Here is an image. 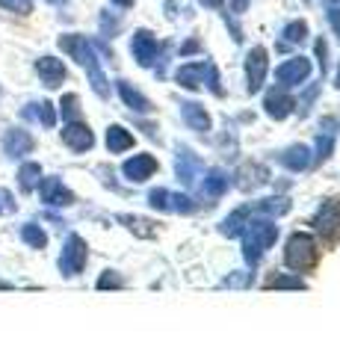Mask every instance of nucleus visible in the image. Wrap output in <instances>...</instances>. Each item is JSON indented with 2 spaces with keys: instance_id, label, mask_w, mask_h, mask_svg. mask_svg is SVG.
<instances>
[{
  "instance_id": "f257e3e1",
  "label": "nucleus",
  "mask_w": 340,
  "mask_h": 355,
  "mask_svg": "<svg viewBox=\"0 0 340 355\" xmlns=\"http://www.w3.org/2000/svg\"><path fill=\"white\" fill-rule=\"evenodd\" d=\"M60 48L65 53H71L74 60H78L86 71H89V80H92V89L101 98L109 95V86H107V77L101 71V65H98V53L92 48V42H86V36H74V33H69V36H60Z\"/></svg>"
},
{
  "instance_id": "f03ea898",
  "label": "nucleus",
  "mask_w": 340,
  "mask_h": 355,
  "mask_svg": "<svg viewBox=\"0 0 340 355\" xmlns=\"http://www.w3.org/2000/svg\"><path fill=\"white\" fill-rule=\"evenodd\" d=\"M278 240V225L267 219H249V225L243 228V258L255 266L260 261V254L267 252L269 246H276Z\"/></svg>"
},
{
  "instance_id": "7ed1b4c3",
  "label": "nucleus",
  "mask_w": 340,
  "mask_h": 355,
  "mask_svg": "<svg viewBox=\"0 0 340 355\" xmlns=\"http://www.w3.org/2000/svg\"><path fill=\"white\" fill-rule=\"evenodd\" d=\"M320 261V249H316V240L311 234H293L284 246V263L296 272H308Z\"/></svg>"
},
{
  "instance_id": "20e7f679",
  "label": "nucleus",
  "mask_w": 340,
  "mask_h": 355,
  "mask_svg": "<svg viewBox=\"0 0 340 355\" xmlns=\"http://www.w3.org/2000/svg\"><path fill=\"white\" fill-rule=\"evenodd\" d=\"M175 80H178V86H184V89H202L204 80H207V86H211L216 95L222 92V86H219V74H216V69L211 62H186V65L178 69Z\"/></svg>"
},
{
  "instance_id": "39448f33",
  "label": "nucleus",
  "mask_w": 340,
  "mask_h": 355,
  "mask_svg": "<svg viewBox=\"0 0 340 355\" xmlns=\"http://www.w3.org/2000/svg\"><path fill=\"white\" fill-rule=\"evenodd\" d=\"M86 258H89V252H86V240L71 234L65 240L62 246V254H60V272L65 279H71V275H80L83 266H86Z\"/></svg>"
},
{
  "instance_id": "423d86ee",
  "label": "nucleus",
  "mask_w": 340,
  "mask_h": 355,
  "mask_svg": "<svg viewBox=\"0 0 340 355\" xmlns=\"http://www.w3.org/2000/svg\"><path fill=\"white\" fill-rule=\"evenodd\" d=\"M267 69H269V53L267 48H251L249 57H246V77H249V92L255 95L258 89L263 86V80H267Z\"/></svg>"
},
{
  "instance_id": "0eeeda50",
  "label": "nucleus",
  "mask_w": 340,
  "mask_h": 355,
  "mask_svg": "<svg viewBox=\"0 0 340 355\" xmlns=\"http://www.w3.org/2000/svg\"><path fill=\"white\" fill-rule=\"evenodd\" d=\"M39 193H42V202H45L48 207L74 205V193L60 181V178H45V181H39Z\"/></svg>"
},
{
  "instance_id": "6e6552de",
  "label": "nucleus",
  "mask_w": 340,
  "mask_h": 355,
  "mask_svg": "<svg viewBox=\"0 0 340 355\" xmlns=\"http://www.w3.org/2000/svg\"><path fill=\"white\" fill-rule=\"evenodd\" d=\"M314 228L323 237H340V202H323V207L314 216Z\"/></svg>"
},
{
  "instance_id": "1a4fd4ad",
  "label": "nucleus",
  "mask_w": 340,
  "mask_h": 355,
  "mask_svg": "<svg viewBox=\"0 0 340 355\" xmlns=\"http://www.w3.org/2000/svg\"><path fill=\"white\" fill-rule=\"evenodd\" d=\"M276 77H278V83H281L284 89H287V86H299V83H305V80L311 77V62L305 60V57L287 60L284 65H278Z\"/></svg>"
},
{
  "instance_id": "9d476101",
  "label": "nucleus",
  "mask_w": 340,
  "mask_h": 355,
  "mask_svg": "<svg viewBox=\"0 0 340 355\" xmlns=\"http://www.w3.org/2000/svg\"><path fill=\"white\" fill-rule=\"evenodd\" d=\"M62 142L71 151L80 154V151H89L95 146V137H92L89 125H83V121H69V125L62 128Z\"/></svg>"
},
{
  "instance_id": "9b49d317",
  "label": "nucleus",
  "mask_w": 340,
  "mask_h": 355,
  "mask_svg": "<svg viewBox=\"0 0 340 355\" xmlns=\"http://www.w3.org/2000/svg\"><path fill=\"white\" fill-rule=\"evenodd\" d=\"M122 172H125L127 181L142 184V181H148V178L157 172V160L151 157V154H134V157H130V160H125Z\"/></svg>"
},
{
  "instance_id": "f8f14e48",
  "label": "nucleus",
  "mask_w": 340,
  "mask_h": 355,
  "mask_svg": "<svg viewBox=\"0 0 340 355\" xmlns=\"http://www.w3.org/2000/svg\"><path fill=\"white\" fill-rule=\"evenodd\" d=\"M130 51H134V60L148 69V65L157 60V39L151 36L148 30H136L134 39H130Z\"/></svg>"
},
{
  "instance_id": "ddd939ff",
  "label": "nucleus",
  "mask_w": 340,
  "mask_h": 355,
  "mask_svg": "<svg viewBox=\"0 0 340 355\" xmlns=\"http://www.w3.org/2000/svg\"><path fill=\"white\" fill-rule=\"evenodd\" d=\"M36 74H39V80L45 83L48 89L62 86V80L69 77L62 60H53V57H39V60H36Z\"/></svg>"
},
{
  "instance_id": "4468645a",
  "label": "nucleus",
  "mask_w": 340,
  "mask_h": 355,
  "mask_svg": "<svg viewBox=\"0 0 340 355\" xmlns=\"http://www.w3.org/2000/svg\"><path fill=\"white\" fill-rule=\"evenodd\" d=\"M33 137L27 130H21V128H12V130H6V137H3V151H6V157H24V154L33 151Z\"/></svg>"
},
{
  "instance_id": "2eb2a0df",
  "label": "nucleus",
  "mask_w": 340,
  "mask_h": 355,
  "mask_svg": "<svg viewBox=\"0 0 340 355\" xmlns=\"http://www.w3.org/2000/svg\"><path fill=\"white\" fill-rule=\"evenodd\" d=\"M263 107H267V113L272 119H287L293 113L296 101H293L287 92H284V89H272V92L267 95V101H263Z\"/></svg>"
},
{
  "instance_id": "dca6fc26",
  "label": "nucleus",
  "mask_w": 340,
  "mask_h": 355,
  "mask_svg": "<svg viewBox=\"0 0 340 355\" xmlns=\"http://www.w3.org/2000/svg\"><path fill=\"white\" fill-rule=\"evenodd\" d=\"M181 116L184 121L190 125V130H199V133H207L211 130V116H207V110L195 101H184L181 104Z\"/></svg>"
},
{
  "instance_id": "f3484780",
  "label": "nucleus",
  "mask_w": 340,
  "mask_h": 355,
  "mask_svg": "<svg viewBox=\"0 0 340 355\" xmlns=\"http://www.w3.org/2000/svg\"><path fill=\"white\" fill-rule=\"evenodd\" d=\"M237 178H240V190H255V187H260V184H267L269 181V172H267V166H258V163H246L243 169L237 172Z\"/></svg>"
},
{
  "instance_id": "a211bd4d",
  "label": "nucleus",
  "mask_w": 340,
  "mask_h": 355,
  "mask_svg": "<svg viewBox=\"0 0 340 355\" xmlns=\"http://www.w3.org/2000/svg\"><path fill=\"white\" fill-rule=\"evenodd\" d=\"M118 95H122V101H125V107H130V110H136V113H148L151 110V101L145 95L139 92V89H134L127 80H118Z\"/></svg>"
},
{
  "instance_id": "6ab92c4d",
  "label": "nucleus",
  "mask_w": 340,
  "mask_h": 355,
  "mask_svg": "<svg viewBox=\"0 0 340 355\" xmlns=\"http://www.w3.org/2000/svg\"><path fill=\"white\" fill-rule=\"evenodd\" d=\"M21 116H24V119H36V121H42L45 128H53V125H57V110H53L51 101L27 104L24 110H21Z\"/></svg>"
},
{
  "instance_id": "aec40b11",
  "label": "nucleus",
  "mask_w": 340,
  "mask_h": 355,
  "mask_svg": "<svg viewBox=\"0 0 340 355\" xmlns=\"http://www.w3.org/2000/svg\"><path fill=\"white\" fill-rule=\"evenodd\" d=\"M278 160H281L284 166H287L290 172H302L305 166L311 163V148H308V146H290L287 151L281 154Z\"/></svg>"
},
{
  "instance_id": "412c9836",
  "label": "nucleus",
  "mask_w": 340,
  "mask_h": 355,
  "mask_svg": "<svg viewBox=\"0 0 340 355\" xmlns=\"http://www.w3.org/2000/svg\"><path fill=\"white\" fill-rule=\"evenodd\" d=\"M107 148L113 151V154H122L127 148H134V133L125 130L122 125H113L107 130Z\"/></svg>"
},
{
  "instance_id": "4be33fe9",
  "label": "nucleus",
  "mask_w": 340,
  "mask_h": 355,
  "mask_svg": "<svg viewBox=\"0 0 340 355\" xmlns=\"http://www.w3.org/2000/svg\"><path fill=\"white\" fill-rule=\"evenodd\" d=\"M228 190V175L222 172V169H211L204 175V181H202V193L207 196V198H219Z\"/></svg>"
},
{
  "instance_id": "5701e85b",
  "label": "nucleus",
  "mask_w": 340,
  "mask_h": 355,
  "mask_svg": "<svg viewBox=\"0 0 340 355\" xmlns=\"http://www.w3.org/2000/svg\"><path fill=\"white\" fill-rule=\"evenodd\" d=\"M249 214H251V205H246V207H237L231 216H228L222 225H219V231H222V234H228V237H237V234H243V228L249 225Z\"/></svg>"
},
{
  "instance_id": "b1692460",
  "label": "nucleus",
  "mask_w": 340,
  "mask_h": 355,
  "mask_svg": "<svg viewBox=\"0 0 340 355\" xmlns=\"http://www.w3.org/2000/svg\"><path fill=\"white\" fill-rule=\"evenodd\" d=\"M199 157L190 151V148H178V175H181V181H186L190 184L193 178H195V172H199Z\"/></svg>"
},
{
  "instance_id": "393cba45",
  "label": "nucleus",
  "mask_w": 340,
  "mask_h": 355,
  "mask_svg": "<svg viewBox=\"0 0 340 355\" xmlns=\"http://www.w3.org/2000/svg\"><path fill=\"white\" fill-rule=\"evenodd\" d=\"M39 181H42V166L39 163H24L18 169V184H21V190H36L39 187Z\"/></svg>"
},
{
  "instance_id": "a878e982",
  "label": "nucleus",
  "mask_w": 340,
  "mask_h": 355,
  "mask_svg": "<svg viewBox=\"0 0 340 355\" xmlns=\"http://www.w3.org/2000/svg\"><path fill=\"white\" fill-rule=\"evenodd\" d=\"M118 222H125V225H127L130 231H134V234H139V237H154V234H157L154 222H148V219H142V216L122 214V216H118Z\"/></svg>"
},
{
  "instance_id": "bb28decb",
  "label": "nucleus",
  "mask_w": 340,
  "mask_h": 355,
  "mask_svg": "<svg viewBox=\"0 0 340 355\" xmlns=\"http://www.w3.org/2000/svg\"><path fill=\"white\" fill-rule=\"evenodd\" d=\"M21 240H24L30 249H45L48 246V234L36 225V222H27V225L21 228Z\"/></svg>"
},
{
  "instance_id": "cd10ccee",
  "label": "nucleus",
  "mask_w": 340,
  "mask_h": 355,
  "mask_svg": "<svg viewBox=\"0 0 340 355\" xmlns=\"http://www.w3.org/2000/svg\"><path fill=\"white\" fill-rule=\"evenodd\" d=\"M258 210L260 214H269V216H281L290 210V202L281 196H272V198H263V202H258Z\"/></svg>"
},
{
  "instance_id": "c85d7f7f",
  "label": "nucleus",
  "mask_w": 340,
  "mask_h": 355,
  "mask_svg": "<svg viewBox=\"0 0 340 355\" xmlns=\"http://www.w3.org/2000/svg\"><path fill=\"white\" fill-rule=\"evenodd\" d=\"M267 287L272 291V287H284V291H305V282L296 279V275H272V279H267Z\"/></svg>"
},
{
  "instance_id": "c756f323",
  "label": "nucleus",
  "mask_w": 340,
  "mask_h": 355,
  "mask_svg": "<svg viewBox=\"0 0 340 355\" xmlns=\"http://www.w3.org/2000/svg\"><path fill=\"white\" fill-rule=\"evenodd\" d=\"M281 36L287 39V42H293V44L296 42H305V39H308V24H305V21H290V24L281 30Z\"/></svg>"
},
{
  "instance_id": "7c9ffc66",
  "label": "nucleus",
  "mask_w": 340,
  "mask_h": 355,
  "mask_svg": "<svg viewBox=\"0 0 340 355\" xmlns=\"http://www.w3.org/2000/svg\"><path fill=\"white\" fill-rule=\"evenodd\" d=\"M118 287H125V279L113 270H107L101 279H98V291H118Z\"/></svg>"
},
{
  "instance_id": "2f4dec72",
  "label": "nucleus",
  "mask_w": 340,
  "mask_h": 355,
  "mask_svg": "<svg viewBox=\"0 0 340 355\" xmlns=\"http://www.w3.org/2000/svg\"><path fill=\"white\" fill-rule=\"evenodd\" d=\"M172 196H169V190H163V187H160V190H151L148 193V205L151 207H157V210H169L172 205Z\"/></svg>"
},
{
  "instance_id": "473e14b6",
  "label": "nucleus",
  "mask_w": 340,
  "mask_h": 355,
  "mask_svg": "<svg viewBox=\"0 0 340 355\" xmlns=\"http://www.w3.org/2000/svg\"><path fill=\"white\" fill-rule=\"evenodd\" d=\"M0 6H3L6 12H15V15L33 12V0H0Z\"/></svg>"
},
{
  "instance_id": "72a5a7b5",
  "label": "nucleus",
  "mask_w": 340,
  "mask_h": 355,
  "mask_svg": "<svg viewBox=\"0 0 340 355\" xmlns=\"http://www.w3.org/2000/svg\"><path fill=\"white\" fill-rule=\"evenodd\" d=\"M60 107H62V116H65V119H71V121L80 116V101H78V95H65Z\"/></svg>"
},
{
  "instance_id": "f704fd0d",
  "label": "nucleus",
  "mask_w": 340,
  "mask_h": 355,
  "mask_svg": "<svg viewBox=\"0 0 340 355\" xmlns=\"http://www.w3.org/2000/svg\"><path fill=\"white\" fill-rule=\"evenodd\" d=\"M332 146H334V139H332V133H320V137H316V160H325L328 154H332Z\"/></svg>"
},
{
  "instance_id": "c9c22d12",
  "label": "nucleus",
  "mask_w": 340,
  "mask_h": 355,
  "mask_svg": "<svg viewBox=\"0 0 340 355\" xmlns=\"http://www.w3.org/2000/svg\"><path fill=\"white\" fill-rule=\"evenodd\" d=\"M246 284H251V272H234L222 279V287H246Z\"/></svg>"
},
{
  "instance_id": "e433bc0d",
  "label": "nucleus",
  "mask_w": 340,
  "mask_h": 355,
  "mask_svg": "<svg viewBox=\"0 0 340 355\" xmlns=\"http://www.w3.org/2000/svg\"><path fill=\"white\" fill-rule=\"evenodd\" d=\"M172 202H175L172 207H175V210H181V214H193V210L199 207V205H195L190 196H172Z\"/></svg>"
},
{
  "instance_id": "4c0bfd02",
  "label": "nucleus",
  "mask_w": 340,
  "mask_h": 355,
  "mask_svg": "<svg viewBox=\"0 0 340 355\" xmlns=\"http://www.w3.org/2000/svg\"><path fill=\"white\" fill-rule=\"evenodd\" d=\"M316 57H320V69H323V74H325V69H328V44L320 39L316 42Z\"/></svg>"
},
{
  "instance_id": "58836bf2",
  "label": "nucleus",
  "mask_w": 340,
  "mask_h": 355,
  "mask_svg": "<svg viewBox=\"0 0 340 355\" xmlns=\"http://www.w3.org/2000/svg\"><path fill=\"white\" fill-rule=\"evenodd\" d=\"M328 24H332V30L340 36V6H332V9H328Z\"/></svg>"
},
{
  "instance_id": "ea45409f",
  "label": "nucleus",
  "mask_w": 340,
  "mask_h": 355,
  "mask_svg": "<svg viewBox=\"0 0 340 355\" xmlns=\"http://www.w3.org/2000/svg\"><path fill=\"white\" fill-rule=\"evenodd\" d=\"M228 3H231V9H234L237 15H243L246 9H249V0H228Z\"/></svg>"
},
{
  "instance_id": "a19ab883",
  "label": "nucleus",
  "mask_w": 340,
  "mask_h": 355,
  "mask_svg": "<svg viewBox=\"0 0 340 355\" xmlns=\"http://www.w3.org/2000/svg\"><path fill=\"white\" fill-rule=\"evenodd\" d=\"M109 3H116V6H125V9H127V6H134V0H109Z\"/></svg>"
},
{
  "instance_id": "79ce46f5",
  "label": "nucleus",
  "mask_w": 340,
  "mask_h": 355,
  "mask_svg": "<svg viewBox=\"0 0 340 355\" xmlns=\"http://www.w3.org/2000/svg\"><path fill=\"white\" fill-rule=\"evenodd\" d=\"M202 3H204V6H219L222 0H202Z\"/></svg>"
},
{
  "instance_id": "37998d69",
  "label": "nucleus",
  "mask_w": 340,
  "mask_h": 355,
  "mask_svg": "<svg viewBox=\"0 0 340 355\" xmlns=\"http://www.w3.org/2000/svg\"><path fill=\"white\" fill-rule=\"evenodd\" d=\"M337 89H340V71H337Z\"/></svg>"
},
{
  "instance_id": "c03bdc74",
  "label": "nucleus",
  "mask_w": 340,
  "mask_h": 355,
  "mask_svg": "<svg viewBox=\"0 0 340 355\" xmlns=\"http://www.w3.org/2000/svg\"><path fill=\"white\" fill-rule=\"evenodd\" d=\"M51 3H60V0H51Z\"/></svg>"
}]
</instances>
